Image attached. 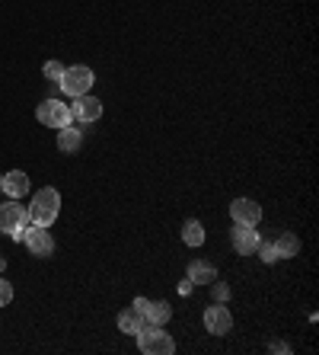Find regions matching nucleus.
I'll use <instances>...</instances> for the list:
<instances>
[{"label": "nucleus", "mask_w": 319, "mask_h": 355, "mask_svg": "<svg viewBox=\"0 0 319 355\" xmlns=\"http://www.w3.org/2000/svg\"><path fill=\"white\" fill-rule=\"evenodd\" d=\"M26 211H29V221H32V225L51 227L55 225V218H58V211H61V192L51 189V186L38 189L36 196H32V205H29Z\"/></svg>", "instance_id": "nucleus-1"}, {"label": "nucleus", "mask_w": 319, "mask_h": 355, "mask_svg": "<svg viewBox=\"0 0 319 355\" xmlns=\"http://www.w3.org/2000/svg\"><path fill=\"white\" fill-rule=\"evenodd\" d=\"M134 336H137V349H141L144 355H173V352H176L173 336H169L163 327L144 323V327L137 330Z\"/></svg>", "instance_id": "nucleus-2"}, {"label": "nucleus", "mask_w": 319, "mask_h": 355, "mask_svg": "<svg viewBox=\"0 0 319 355\" xmlns=\"http://www.w3.org/2000/svg\"><path fill=\"white\" fill-rule=\"evenodd\" d=\"M93 80H96V74H93L86 65H73V67H64V77L58 80V87H61L67 96H83L93 90Z\"/></svg>", "instance_id": "nucleus-3"}, {"label": "nucleus", "mask_w": 319, "mask_h": 355, "mask_svg": "<svg viewBox=\"0 0 319 355\" xmlns=\"http://www.w3.org/2000/svg\"><path fill=\"white\" fill-rule=\"evenodd\" d=\"M36 119L42 122L45 128H67L73 115H71V106H67V103H58V100H45V103H38Z\"/></svg>", "instance_id": "nucleus-4"}, {"label": "nucleus", "mask_w": 319, "mask_h": 355, "mask_svg": "<svg viewBox=\"0 0 319 355\" xmlns=\"http://www.w3.org/2000/svg\"><path fill=\"white\" fill-rule=\"evenodd\" d=\"M23 243H26V250L32 253V256H38V260H48L51 253H55V240H51V234H48V227H26V237H23Z\"/></svg>", "instance_id": "nucleus-5"}, {"label": "nucleus", "mask_w": 319, "mask_h": 355, "mask_svg": "<svg viewBox=\"0 0 319 355\" xmlns=\"http://www.w3.org/2000/svg\"><path fill=\"white\" fill-rule=\"evenodd\" d=\"M230 218H233V225L255 227L262 221V205L252 202V198H233V202H230Z\"/></svg>", "instance_id": "nucleus-6"}, {"label": "nucleus", "mask_w": 319, "mask_h": 355, "mask_svg": "<svg viewBox=\"0 0 319 355\" xmlns=\"http://www.w3.org/2000/svg\"><path fill=\"white\" fill-rule=\"evenodd\" d=\"M204 330H208L211 336H227L230 330H233V317H230V310L220 301L214 308L204 310Z\"/></svg>", "instance_id": "nucleus-7"}, {"label": "nucleus", "mask_w": 319, "mask_h": 355, "mask_svg": "<svg viewBox=\"0 0 319 355\" xmlns=\"http://www.w3.org/2000/svg\"><path fill=\"white\" fill-rule=\"evenodd\" d=\"M29 225V211L19 205V198H10L7 205H0V231H16V227Z\"/></svg>", "instance_id": "nucleus-8"}, {"label": "nucleus", "mask_w": 319, "mask_h": 355, "mask_svg": "<svg viewBox=\"0 0 319 355\" xmlns=\"http://www.w3.org/2000/svg\"><path fill=\"white\" fill-rule=\"evenodd\" d=\"M259 231L255 227H246V225H233V234H230V243H233V250L239 256H252L255 247H259Z\"/></svg>", "instance_id": "nucleus-9"}, {"label": "nucleus", "mask_w": 319, "mask_h": 355, "mask_svg": "<svg viewBox=\"0 0 319 355\" xmlns=\"http://www.w3.org/2000/svg\"><path fill=\"white\" fill-rule=\"evenodd\" d=\"M71 115H73V119H80V122H96L102 115V103L96 100V96H90V93L73 96Z\"/></svg>", "instance_id": "nucleus-10"}, {"label": "nucleus", "mask_w": 319, "mask_h": 355, "mask_svg": "<svg viewBox=\"0 0 319 355\" xmlns=\"http://www.w3.org/2000/svg\"><path fill=\"white\" fill-rule=\"evenodd\" d=\"M217 279V269L204 260H191L189 262V282L191 285H211V282Z\"/></svg>", "instance_id": "nucleus-11"}, {"label": "nucleus", "mask_w": 319, "mask_h": 355, "mask_svg": "<svg viewBox=\"0 0 319 355\" xmlns=\"http://www.w3.org/2000/svg\"><path fill=\"white\" fill-rule=\"evenodd\" d=\"M3 192H7L10 198H23L29 192V176L23 173V170L7 173V176H3Z\"/></svg>", "instance_id": "nucleus-12"}, {"label": "nucleus", "mask_w": 319, "mask_h": 355, "mask_svg": "<svg viewBox=\"0 0 319 355\" xmlns=\"http://www.w3.org/2000/svg\"><path fill=\"white\" fill-rule=\"evenodd\" d=\"M80 144H83V135H80V128H58V150L61 154H77L80 150Z\"/></svg>", "instance_id": "nucleus-13"}, {"label": "nucleus", "mask_w": 319, "mask_h": 355, "mask_svg": "<svg viewBox=\"0 0 319 355\" xmlns=\"http://www.w3.org/2000/svg\"><path fill=\"white\" fill-rule=\"evenodd\" d=\"M173 320V308L166 304V301H150V308H147V323H154V327H166Z\"/></svg>", "instance_id": "nucleus-14"}, {"label": "nucleus", "mask_w": 319, "mask_h": 355, "mask_svg": "<svg viewBox=\"0 0 319 355\" xmlns=\"http://www.w3.org/2000/svg\"><path fill=\"white\" fill-rule=\"evenodd\" d=\"M144 323H147V317H144V314H137L134 308L121 310V314H119V330H121V333H128V336H134V333L144 327Z\"/></svg>", "instance_id": "nucleus-15"}, {"label": "nucleus", "mask_w": 319, "mask_h": 355, "mask_svg": "<svg viewBox=\"0 0 319 355\" xmlns=\"http://www.w3.org/2000/svg\"><path fill=\"white\" fill-rule=\"evenodd\" d=\"M182 240L189 243V247H201L204 243V227H201V221H195V218H189L182 225Z\"/></svg>", "instance_id": "nucleus-16"}, {"label": "nucleus", "mask_w": 319, "mask_h": 355, "mask_svg": "<svg viewBox=\"0 0 319 355\" xmlns=\"http://www.w3.org/2000/svg\"><path fill=\"white\" fill-rule=\"evenodd\" d=\"M274 247H278V253H281V260H291V256L300 253V240H297L294 234H281L278 240H274Z\"/></svg>", "instance_id": "nucleus-17"}, {"label": "nucleus", "mask_w": 319, "mask_h": 355, "mask_svg": "<svg viewBox=\"0 0 319 355\" xmlns=\"http://www.w3.org/2000/svg\"><path fill=\"white\" fill-rule=\"evenodd\" d=\"M255 253L262 256V262H274V260H281V253H278V247H274V240H259V247H255Z\"/></svg>", "instance_id": "nucleus-18"}, {"label": "nucleus", "mask_w": 319, "mask_h": 355, "mask_svg": "<svg viewBox=\"0 0 319 355\" xmlns=\"http://www.w3.org/2000/svg\"><path fill=\"white\" fill-rule=\"evenodd\" d=\"M42 77H45V80H51V84H58V80L64 77V65H61V61H45V67H42Z\"/></svg>", "instance_id": "nucleus-19"}, {"label": "nucleus", "mask_w": 319, "mask_h": 355, "mask_svg": "<svg viewBox=\"0 0 319 355\" xmlns=\"http://www.w3.org/2000/svg\"><path fill=\"white\" fill-rule=\"evenodd\" d=\"M211 291H214V301H220V304H227V301H230V285H227V282L214 279V282H211Z\"/></svg>", "instance_id": "nucleus-20"}, {"label": "nucleus", "mask_w": 319, "mask_h": 355, "mask_svg": "<svg viewBox=\"0 0 319 355\" xmlns=\"http://www.w3.org/2000/svg\"><path fill=\"white\" fill-rule=\"evenodd\" d=\"M10 301H13V285L7 279H0V308H7Z\"/></svg>", "instance_id": "nucleus-21"}, {"label": "nucleus", "mask_w": 319, "mask_h": 355, "mask_svg": "<svg viewBox=\"0 0 319 355\" xmlns=\"http://www.w3.org/2000/svg\"><path fill=\"white\" fill-rule=\"evenodd\" d=\"M147 308H150V301H147V298H134V310H137V314H144V317H147Z\"/></svg>", "instance_id": "nucleus-22"}, {"label": "nucleus", "mask_w": 319, "mask_h": 355, "mask_svg": "<svg viewBox=\"0 0 319 355\" xmlns=\"http://www.w3.org/2000/svg\"><path fill=\"white\" fill-rule=\"evenodd\" d=\"M26 227H29V225L16 227V231H10V237H13V240H16V243H23V237H26Z\"/></svg>", "instance_id": "nucleus-23"}, {"label": "nucleus", "mask_w": 319, "mask_h": 355, "mask_svg": "<svg viewBox=\"0 0 319 355\" xmlns=\"http://www.w3.org/2000/svg\"><path fill=\"white\" fill-rule=\"evenodd\" d=\"M268 349H272V352H291V346H287V343H272Z\"/></svg>", "instance_id": "nucleus-24"}, {"label": "nucleus", "mask_w": 319, "mask_h": 355, "mask_svg": "<svg viewBox=\"0 0 319 355\" xmlns=\"http://www.w3.org/2000/svg\"><path fill=\"white\" fill-rule=\"evenodd\" d=\"M3 269H7V260H0V272H3Z\"/></svg>", "instance_id": "nucleus-25"}, {"label": "nucleus", "mask_w": 319, "mask_h": 355, "mask_svg": "<svg viewBox=\"0 0 319 355\" xmlns=\"http://www.w3.org/2000/svg\"><path fill=\"white\" fill-rule=\"evenodd\" d=\"M0 189H3V176H0Z\"/></svg>", "instance_id": "nucleus-26"}]
</instances>
